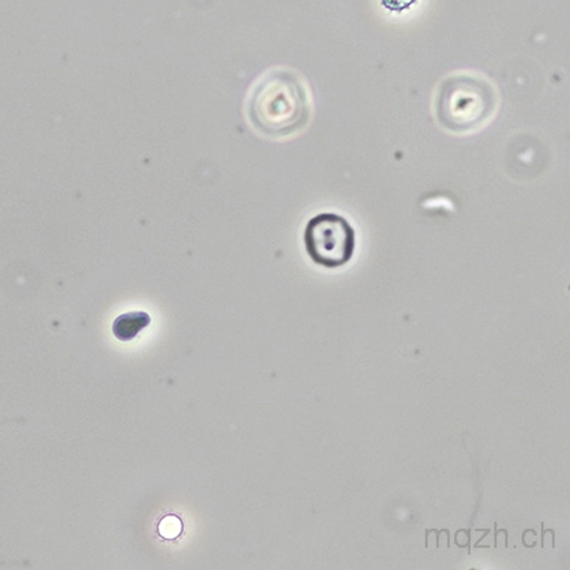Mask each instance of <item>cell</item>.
Here are the masks:
<instances>
[{
  "instance_id": "6da1fadb",
  "label": "cell",
  "mask_w": 570,
  "mask_h": 570,
  "mask_svg": "<svg viewBox=\"0 0 570 570\" xmlns=\"http://www.w3.org/2000/svg\"><path fill=\"white\" fill-rule=\"evenodd\" d=\"M313 112L307 80L292 68H273L263 73L246 99V117L252 128L274 140L301 135Z\"/></svg>"
},
{
  "instance_id": "7a4b0ae2",
  "label": "cell",
  "mask_w": 570,
  "mask_h": 570,
  "mask_svg": "<svg viewBox=\"0 0 570 570\" xmlns=\"http://www.w3.org/2000/svg\"><path fill=\"white\" fill-rule=\"evenodd\" d=\"M499 91L476 72L449 75L438 86L434 99L436 122L454 135H471L497 117Z\"/></svg>"
},
{
  "instance_id": "3957f363",
  "label": "cell",
  "mask_w": 570,
  "mask_h": 570,
  "mask_svg": "<svg viewBox=\"0 0 570 570\" xmlns=\"http://www.w3.org/2000/svg\"><path fill=\"white\" fill-rule=\"evenodd\" d=\"M355 229L337 213H320L304 229V246L311 261L325 268L345 266L354 256Z\"/></svg>"
},
{
  "instance_id": "277c9868",
  "label": "cell",
  "mask_w": 570,
  "mask_h": 570,
  "mask_svg": "<svg viewBox=\"0 0 570 570\" xmlns=\"http://www.w3.org/2000/svg\"><path fill=\"white\" fill-rule=\"evenodd\" d=\"M149 324H151V316L149 314L144 313V311H131V313L119 315L114 321V336L120 340V342H130V340L138 336V333L146 330Z\"/></svg>"
},
{
  "instance_id": "5b68a950",
  "label": "cell",
  "mask_w": 570,
  "mask_h": 570,
  "mask_svg": "<svg viewBox=\"0 0 570 570\" xmlns=\"http://www.w3.org/2000/svg\"><path fill=\"white\" fill-rule=\"evenodd\" d=\"M158 532L166 540L176 539L183 532V522L175 515L166 517L160 521Z\"/></svg>"
}]
</instances>
